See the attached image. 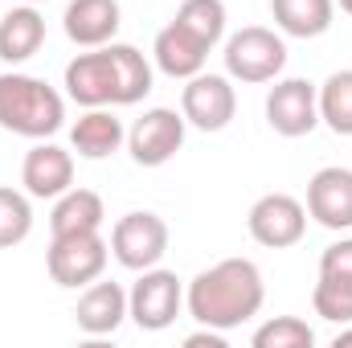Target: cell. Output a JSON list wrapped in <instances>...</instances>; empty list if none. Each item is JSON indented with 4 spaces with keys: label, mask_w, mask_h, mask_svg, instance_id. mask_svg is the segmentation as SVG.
<instances>
[{
    "label": "cell",
    "mask_w": 352,
    "mask_h": 348,
    "mask_svg": "<svg viewBox=\"0 0 352 348\" xmlns=\"http://www.w3.org/2000/svg\"><path fill=\"white\" fill-rule=\"evenodd\" d=\"M266 303V283L263 270L250 259H221L209 270H201L188 291H184V307L201 328H242L246 320H254Z\"/></svg>",
    "instance_id": "1"
},
{
    "label": "cell",
    "mask_w": 352,
    "mask_h": 348,
    "mask_svg": "<svg viewBox=\"0 0 352 348\" xmlns=\"http://www.w3.org/2000/svg\"><path fill=\"white\" fill-rule=\"evenodd\" d=\"M66 119V98L33 74H0V127L25 140H50Z\"/></svg>",
    "instance_id": "2"
},
{
    "label": "cell",
    "mask_w": 352,
    "mask_h": 348,
    "mask_svg": "<svg viewBox=\"0 0 352 348\" xmlns=\"http://www.w3.org/2000/svg\"><path fill=\"white\" fill-rule=\"evenodd\" d=\"M287 66V45L274 29L263 25H246L226 41V74L238 83H274Z\"/></svg>",
    "instance_id": "3"
},
{
    "label": "cell",
    "mask_w": 352,
    "mask_h": 348,
    "mask_svg": "<svg viewBox=\"0 0 352 348\" xmlns=\"http://www.w3.org/2000/svg\"><path fill=\"white\" fill-rule=\"evenodd\" d=\"M184 307V287L173 270H160V266H148L140 270L135 287L127 291V316L135 320V328L144 332H164L173 328L176 316Z\"/></svg>",
    "instance_id": "4"
},
{
    "label": "cell",
    "mask_w": 352,
    "mask_h": 348,
    "mask_svg": "<svg viewBox=\"0 0 352 348\" xmlns=\"http://www.w3.org/2000/svg\"><path fill=\"white\" fill-rule=\"evenodd\" d=\"M111 254L127 270L160 266V259L168 254V221L160 213H148V209L123 213L111 230Z\"/></svg>",
    "instance_id": "5"
},
{
    "label": "cell",
    "mask_w": 352,
    "mask_h": 348,
    "mask_svg": "<svg viewBox=\"0 0 352 348\" xmlns=\"http://www.w3.org/2000/svg\"><path fill=\"white\" fill-rule=\"evenodd\" d=\"M107 254L111 246L102 242V234H66V238H54L50 250H45V266H50V279L58 287H90L102 270H107Z\"/></svg>",
    "instance_id": "6"
},
{
    "label": "cell",
    "mask_w": 352,
    "mask_h": 348,
    "mask_svg": "<svg viewBox=\"0 0 352 348\" xmlns=\"http://www.w3.org/2000/svg\"><path fill=\"white\" fill-rule=\"evenodd\" d=\"M184 115H176L173 107H152V111H144L135 123H131V131H127V152H131V160L135 164H144V168H160V164H168L176 152L184 148Z\"/></svg>",
    "instance_id": "7"
},
{
    "label": "cell",
    "mask_w": 352,
    "mask_h": 348,
    "mask_svg": "<svg viewBox=\"0 0 352 348\" xmlns=\"http://www.w3.org/2000/svg\"><path fill=\"white\" fill-rule=\"evenodd\" d=\"M246 226H250V238L258 246H266V250H287L307 230V205L295 201L291 193H266V197H258L250 205Z\"/></svg>",
    "instance_id": "8"
},
{
    "label": "cell",
    "mask_w": 352,
    "mask_h": 348,
    "mask_svg": "<svg viewBox=\"0 0 352 348\" xmlns=\"http://www.w3.org/2000/svg\"><path fill=\"white\" fill-rule=\"evenodd\" d=\"M266 123H270V131H278L287 140L311 135L316 123H320V90L311 87L307 78L274 83L270 94H266Z\"/></svg>",
    "instance_id": "9"
},
{
    "label": "cell",
    "mask_w": 352,
    "mask_h": 348,
    "mask_svg": "<svg viewBox=\"0 0 352 348\" xmlns=\"http://www.w3.org/2000/svg\"><path fill=\"white\" fill-rule=\"evenodd\" d=\"M234 111H238V94H234L226 74H205L201 70V74L188 78V87L180 90V115L197 131H221V127H230Z\"/></svg>",
    "instance_id": "10"
},
{
    "label": "cell",
    "mask_w": 352,
    "mask_h": 348,
    "mask_svg": "<svg viewBox=\"0 0 352 348\" xmlns=\"http://www.w3.org/2000/svg\"><path fill=\"white\" fill-rule=\"evenodd\" d=\"M21 184L29 197H41V201H58L66 188H74V156L58 144H33L25 152V164H21Z\"/></svg>",
    "instance_id": "11"
},
{
    "label": "cell",
    "mask_w": 352,
    "mask_h": 348,
    "mask_svg": "<svg viewBox=\"0 0 352 348\" xmlns=\"http://www.w3.org/2000/svg\"><path fill=\"white\" fill-rule=\"evenodd\" d=\"M307 213L324 230H352V168H320L307 180Z\"/></svg>",
    "instance_id": "12"
},
{
    "label": "cell",
    "mask_w": 352,
    "mask_h": 348,
    "mask_svg": "<svg viewBox=\"0 0 352 348\" xmlns=\"http://www.w3.org/2000/svg\"><path fill=\"white\" fill-rule=\"evenodd\" d=\"M66 94L82 107H111L115 102V66H111L107 45L78 54L66 66Z\"/></svg>",
    "instance_id": "13"
},
{
    "label": "cell",
    "mask_w": 352,
    "mask_h": 348,
    "mask_svg": "<svg viewBox=\"0 0 352 348\" xmlns=\"http://www.w3.org/2000/svg\"><path fill=\"white\" fill-rule=\"evenodd\" d=\"M66 37L82 50H98V45H111L115 33H119V0H70L66 4Z\"/></svg>",
    "instance_id": "14"
},
{
    "label": "cell",
    "mask_w": 352,
    "mask_h": 348,
    "mask_svg": "<svg viewBox=\"0 0 352 348\" xmlns=\"http://www.w3.org/2000/svg\"><path fill=\"white\" fill-rule=\"evenodd\" d=\"M152 58H156V66L168 74V78H192V74H201L205 70V62H209V45L201 41V37H192L184 25H164L160 33H156V45H152Z\"/></svg>",
    "instance_id": "15"
},
{
    "label": "cell",
    "mask_w": 352,
    "mask_h": 348,
    "mask_svg": "<svg viewBox=\"0 0 352 348\" xmlns=\"http://www.w3.org/2000/svg\"><path fill=\"white\" fill-rule=\"evenodd\" d=\"M74 320L87 336H111L127 320V291L119 283H90L74 307Z\"/></svg>",
    "instance_id": "16"
},
{
    "label": "cell",
    "mask_w": 352,
    "mask_h": 348,
    "mask_svg": "<svg viewBox=\"0 0 352 348\" xmlns=\"http://www.w3.org/2000/svg\"><path fill=\"white\" fill-rule=\"evenodd\" d=\"M41 41H45V17L33 4L12 8V12L0 17V62L21 66L41 50Z\"/></svg>",
    "instance_id": "17"
},
{
    "label": "cell",
    "mask_w": 352,
    "mask_h": 348,
    "mask_svg": "<svg viewBox=\"0 0 352 348\" xmlns=\"http://www.w3.org/2000/svg\"><path fill=\"white\" fill-rule=\"evenodd\" d=\"M127 140L123 123L107 111V107H87V115H78V123L70 127V144L78 156L87 160H107L119 152V144Z\"/></svg>",
    "instance_id": "18"
},
{
    "label": "cell",
    "mask_w": 352,
    "mask_h": 348,
    "mask_svg": "<svg viewBox=\"0 0 352 348\" xmlns=\"http://www.w3.org/2000/svg\"><path fill=\"white\" fill-rule=\"evenodd\" d=\"M107 221V209H102V197L90 193V188H66L50 213V234L54 238H66V234H94L102 230Z\"/></svg>",
    "instance_id": "19"
},
{
    "label": "cell",
    "mask_w": 352,
    "mask_h": 348,
    "mask_svg": "<svg viewBox=\"0 0 352 348\" xmlns=\"http://www.w3.org/2000/svg\"><path fill=\"white\" fill-rule=\"evenodd\" d=\"M270 17L287 37H320L332 29L336 0H270Z\"/></svg>",
    "instance_id": "20"
},
{
    "label": "cell",
    "mask_w": 352,
    "mask_h": 348,
    "mask_svg": "<svg viewBox=\"0 0 352 348\" xmlns=\"http://www.w3.org/2000/svg\"><path fill=\"white\" fill-rule=\"evenodd\" d=\"M111 66H115V107H135L148 90H152V62L135 50V45H107Z\"/></svg>",
    "instance_id": "21"
},
{
    "label": "cell",
    "mask_w": 352,
    "mask_h": 348,
    "mask_svg": "<svg viewBox=\"0 0 352 348\" xmlns=\"http://www.w3.org/2000/svg\"><path fill=\"white\" fill-rule=\"evenodd\" d=\"M226 0H184L176 8V25H184L192 37H201L209 50L226 37Z\"/></svg>",
    "instance_id": "22"
},
{
    "label": "cell",
    "mask_w": 352,
    "mask_h": 348,
    "mask_svg": "<svg viewBox=\"0 0 352 348\" xmlns=\"http://www.w3.org/2000/svg\"><path fill=\"white\" fill-rule=\"evenodd\" d=\"M320 123L336 135H352V70H336L320 87Z\"/></svg>",
    "instance_id": "23"
},
{
    "label": "cell",
    "mask_w": 352,
    "mask_h": 348,
    "mask_svg": "<svg viewBox=\"0 0 352 348\" xmlns=\"http://www.w3.org/2000/svg\"><path fill=\"white\" fill-rule=\"evenodd\" d=\"M29 234H33V205H29V197L8 188V184H0V250L21 246Z\"/></svg>",
    "instance_id": "24"
},
{
    "label": "cell",
    "mask_w": 352,
    "mask_h": 348,
    "mask_svg": "<svg viewBox=\"0 0 352 348\" xmlns=\"http://www.w3.org/2000/svg\"><path fill=\"white\" fill-rule=\"evenodd\" d=\"M311 307L320 320L328 324H352V283L349 279H332V274H320L316 291H311Z\"/></svg>",
    "instance_id": "25"
},
{
    "label": "cell",
    "mask_w": 352,
    "mask_h": 348,
    "mask_svg": "<svg viewBox=\"0 0 352 348\" xmlns=\"http://www.w3.org/2000/svg\"><path fill=\"white\" fill-rule=\"evenodd\" d=\"M311 345H316V332L299 316H274L254 332V348H311Z\"/></svg>",
    "instance_id": "26"
},
{
    "label": "cell",
    "mask_w": 352,
    "mask_h": 348,
    "mask_svg": "<svg viewBox=\"0 0 352 348\" xmlns=\"http://www.w3.org/2000/svg\"><path fill=\"white\" fill-rule=\"evenodd\" d=\"M320 274H332V279H349L352 283V238L332 242L324 254H320Z\"/></svg>",
    "instance_id": "27"
},
{
    "label": "cell",
    "mask_w": 352,
    "mask_h": 348,
    "mask_svg": "<svg viewBox=\"0 0 352 348\" xmlns=\"http://www.w3.org/2000/svg\"><path fill=\"white\" fill-rule=\"evenodd\" d=\"M184 348H226V332H217V328H201V332L184 336Z\"/></svg>",
    "instance_id": "28"
},
{
    "label": "cell",
    "mask_w": 352,
    "mask_h": 348,
    "mask_svg": "<svg viewBox=\"0 0 352 348\" xmlns=\"http://www.w3.org/2000/svg\"><path fill=\"white\" fill-rule=\"evenodd\" d=\"M332 345H336V348H352V328H340V332H336V340H332Z\"/></svg>",
    "instance_id": "29"
},
{
    "label": "cell",
    "mask_w": 352,
    "mask_h": 348,
    "mask_svg": "<svg viewBox=\"0 0 352 348\" xmlns=\"http://www.w3.org/2000/svg\"><path fill=\"white\" fill-rule=\"evenodd\" d=\"M336 4H340V8H344V12L352 17V0H336Z\"/></svg>",
    "instance_id": "30"
},
{
    "label": "cell",
    "mask_w": 352,
    "mask_h": 348,
    "mask_svg": "<svg viewBox=\"0 0 352 348\" xmlns=\"http://www.w3.org/2000/svg\"><path fill=\"white\" fill-rule=\"evenodd\" d=\"M25 4H41V0H25Z\"/></svg>",
    "instance_id": "31"
}]
</instances>
